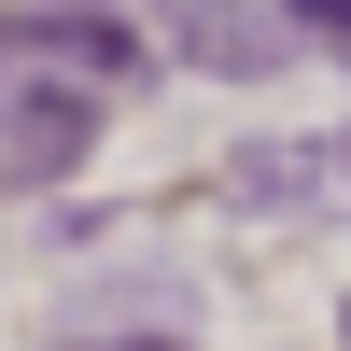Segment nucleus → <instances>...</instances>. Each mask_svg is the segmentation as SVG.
Listing matches in <instances>:
<instances>
[{"label":"nucleus","mask_w":351,"mask_h":351,"mask_svg":"<svg viewBox=\"0 0 351 351\" xmlns=\"http://www.w3.org/2000/svg\"><path fill=\"white\" fill-rule=\"evenodd\" d=\"M84 141H99V71L14 56V84H0V183H71Z\"/></svg>","instance_id":"nucleus-1"},{"label":"nucleus","mask_w":351,"mask_h":351,"mask_svg":"<svg viewBox=\"0 0 351 351\" xmlns=\"http://www.w3.org/2000/svg\"><path fill=\"white\" fill-rule=\"evenodd\" d=\"M155 43L183 56V71L253 84V71H281V43H309V28H295V14H253V0H169V14H155Z\"/></svg>","instance_id":"nucleus-2"},{"label":"nucleus","mask_w":351,"mask_h":351,"mask_svg":"<svg viewBox=\"0 0 351 351\" xmlns=\"http://www.w3.org/2000/svg\"><path fill=\"white\" fill-rule=\"evenodd\" d=\"M281 14H295L309 43H337V56H351V0H281Z\"/></svg>","instance_id":"nucleus-3"},{"label":"nucleus","mask_w":351,"mask_h":351,"mask_svg":"<svg viewBox=\"0 0 351 351\" xmlns=\"http://www.w3.org/2000/svg\"><path fill=\"white\" fill-rule=\"evenodd\" d=\"M84 351H183V337H84Z\"/></svg>","instance_id":"nucleus-4"}]
</instances>
